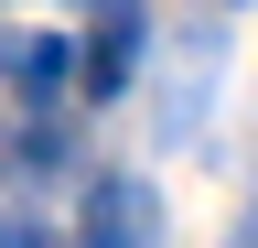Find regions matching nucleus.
Returning <instances> with one entry per match:
<instances>
[{"label": "nucleus", "instance_id": "obj_1", "mask_svg": "<svg viewBox=\"0 0 258 248\" xmlns=\"http://www.w3.org/2000/svg\"><path fill=\"white\" fill-rule=\"evenodd\" d=\"M140 33H151V22H140V0H97L86 43H64V54H76V97H97V108H108V97H129V65H140Z\"/></svg>", "mask_w": 258, "mask_h": 248}, {"label": "nucleus", "instance_id": "obj_2", "mask_svg": "<svg viewBox=\"0 0 258 248\" xmlns=\"http://www.w3.org/2000/svg\"><path fill=\"white\" fill-rule=\"evenodd\" d=\"M161 237V205L140 173H97L86 183V216H76V248H151Z\"/></svg>", "mask_w": 258, "mask_h": 248}, {"label": "nucleus", "instance_id": "obj_3", "mask_svg": "<svg viewBox=\"0 0 258 248\" xmlns=\"http://www.w3.org/2000/svg\"><path fill=\"white\" fill-rule=\"evenodd\" d=\"M0 86H11L22 108H54L64 86H76V54L54 33H0Z\"/></svg>", "mask_w": 258, "mask_h": 248}, {"label": "nucleus", "instance_id": "obj_4", "mask_svg": "<svg viewBox=\"0 0 258 248\" xmlns=\"http://www.w3.org/2000/svg\"><path fill=\"white\" fill-rule=\"evenodd\" d=\"M0 248H54V227L43 216H0Z\"/></svg>", "mask_w": 258, "mask_h": 248}, {"label": "nucleus", "instance_id": "obj_5", "mask_svg": "<svg viewBox=\"0 0 258 248\" xmlns=\"http://www.w3.org/2000/svg\"><path fill=\"white\" fill-rule=\"evenodd\" d=\"M226 248H258V205H247V216H237V237H226Z\"/></svg>", "mask_w": 258, "mask_h": 248}]
</instances>
